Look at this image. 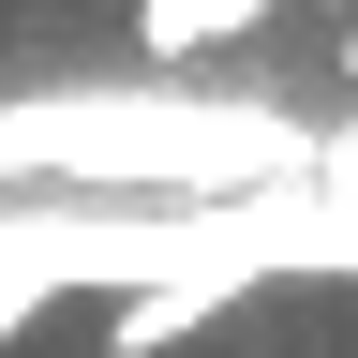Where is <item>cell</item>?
<instances>
[{
  "mask_svg": "<svg viewBox=\"0 0 358 358\" xmlns=\"http://www.w3.org/2000/svg\"><path fill=\"white\" fill-rule=\"evenodd\" d=\"M313 134L268 105H194V90H75V105H0V194H105L120 224L179 209H254L299 194Z\"/></svg>",
  "mask_w": 358,
  "mask_h": 358,
  "instance_id": "cell-1",
  "label": "cell"
},
{
  "mask_svg": "<svg viewBox=\"0 0 358 358\" xmlns=\"http://www.w3.org/2000/svg\"><path fill=\"white\" fill-rule=\"evenodd\" d=\"M268 15H284V0H134V45H150V60H209V45H239Z\"/></svg>",
  "mask_w": 358,
  "mask_h": 358,
  "instance_id": "cell-2",
  "label": "cell"
},
{
  "mask_svg": "<svg viewBox=\"0 0 358 358\" xmlns=\"http://www.w3.org/2000/svg\"><path fill=\"white\" fill-rule=\"evenodd\" d=\"M209 313H224V284H150V299L105 313V358H164V343H194Z\"/></svg>",
  "mask_w": 358,
  "mask_h": 358,
  "instance_id": "cell-3",
  "label": "cell"
},
{
  "mask_svg": "<svg viewBox=\"0 0 358 358\" xmlns=\"http://www.w3.org/2000/svg\"><path fill=\"white\" fill-rule=\"evenodd\" d=\"M329 15H358V0H329Z\"/></svg>",
  "mask_w": 358,
  "mask_h": 358,
  "instance_id": "cell-4",
  "label": "cell"
}]
</instances>
